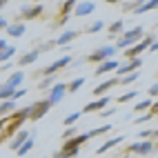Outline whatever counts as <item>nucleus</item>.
Returning <instances> with one entry per match:
<instances>
[{
	"mask_svg": "<svg viewBox=\"0 0 158 158\" xmlns=\"http://www.w3.org/2000/svg\"><path fill=\"white\" fill-rule=\"evenodd\" d=\"M152 138H158V129H156V131H154V136H152Z\"/></svg>",
	"mask_w": 158,
	"mask_h": 158,
	"instance_id": "nucleus-51",
	"label": "nucleus"
},
{
	"mask_svg": "<svg viewBox=\"0 0 158 158\" xmlns=\"http://www.w3.org/2000/svg\"><path fill=\"white\" fill-rule=\"evenodd\" d=\"M120 67V62H116L114 58H109V60H105V62H100V65L96 67V76H102V73H109V71H116Z\"/></svg>",
	"mask_w": 158,
	"mask_h": 158,
	"instance_id": "nucleus-15",
	"label": "nucleus"
},
{
	"mask_svg": "<svg viewBox=\"0 0 158 158\" xmlns=\"http://www.w3.org/2000/svg\"><path fill=\"white\" fill-rule=\"evenodd\" d=\"M147 94H149V98H156L158 96V82H154V85L147 89Z\"/></svg>",
	"mask_w": 158,
	"mask_h": 158,
	"instance_id": "nucleus-41",
	"label": "nucleus"
},
{
	"mask_svg": "<svg viewBox=\"0 0 158 158\" xmlns=\"http://www.w3.org/2000/svg\"><path fill=\"white\" fill-rule=\"evenodd\" d=\"M152 136H154L152 129H143V131H138V138H140V140H149Z\"/></svg>",
	"mask_w": 158,
	"mask_h": 158,
	"instance_id": "nucleus-39",
	"label": "nucleus"
},
{
	"mask_svg": "<svg viewBox=\"0 0 158 158\" xmlns=\"http://www.w3.org/2000/svg\"><path fill=\"white\" fill-rule=\"evenodd\" d=\"M9 2V0H0V9H5V5Z\"/></svg>",
	"mask_w": 158,
	"mask_h": 158,
	"instance_id": "nucleus-50",
	"label": "nucleus"
},
{
	"mask_svg": "<svg viewBox=\"0 0 158 158\" xmlns=\"http://www.w3.org/2000/svg\"><path fill=\"white\" fill-rule=\"evenodd\" d=\"M14 94H16V89L14 87H9L7 82H2V85H0V100H14Z\"/></svg>",
	"mask_w": 158,
	"mask_h": 158,
	"instance_id": "nucleus-23",
	"label": "nucleus"
},
{
	"mask_svg": "<svg viewBox=\"0 0 158 158\" xmlns=\"http://www.w3.org/2000/svg\"><path fill=\"white\" fill-rule=\"evenodd\" d=\"M149 111L154 114V118H156V116H158V102H154V105H152V109H149Z\"/></svg>",
	"mask_w": 158,
	"mask_h": 158,
	"instance_id": "nucleus-44",
	"label": "nucleus"
},
{
	"mask_svg": "<svg viewBox=\"0 0 158 158\" xmlns=\"http://www.w3.org/2000/svg\"><path fill=\"white\" fill-rule=\"evenodd\" d=\"M80 116H82L80 111H73V114H67V116H65V120H62V123H65L67 127H71V125H76V123H78V118H80Z\"/></svg>",
	"mask_w": 158,
	"mask_h": 158,
	"instance_id": "nucleus-30",
	"label": "nucleus"
},
{
	"mask_svg": "<svg viewBox=\"0 0 158 158\" xmlns=\"http://www.w3.org/2000/svg\"><path fill=\"white\" fill-rule=\"evenodd\" d=\"M123 143V136H116V138H109V140H105L98 149H96V154H107L109 149H114V147H118Z\"/></svg>",
	"mask_w": 158,
	"mask_h": 158,
	"instance_id": "nucleus-17",
	"label": "nucleus"
},
{
	"mask_svg": "<svg viewBox=\"0 0 158 158\" xmlns=\"http://www.w3.org/2000/svg\"><path fill=\"white\" fill-rule=\"evenodd\" d=\"M54 107L51 105L49 98H43V100H36L34 105H31V116H29V120H40L43 116H47V111Z\"/></svg>",
	"mask_w": 158,
	"mask_h": 158,
	"instance_id": "nucleus-4",
	"label": "nucleus"
},
{
	"mask_svg": "<svg viewBox=\"0 0 158 158\" xmlns=\"http://www.w3.org/2000/svg\"><path fill=\"white\" fill-rule=\"evenodd\" d=\"M7 123H9V116H0V134L5 131V127H7Z\"/></svg>",
	"mask_w": 158,
	"mask_h": 158,
	"instance_id": "nucleus-42",
	"label": "nucleus"
},
{
	"mask_svg": "<svg viewBox=\"0 0 158 158\" xmlns=\"http://www.w3.org/2000/svg\"><path fill=\"white\" fill-rule=\"evenodd\" d=\"M94 9H96V5H94L91 0H82V2H78L76 9H73V16L76 18H85V16L94 14Z\"/></svg>",
	"mask_w": 158,
	"mask_h": 158,
	"instance_id": "nucleus-13",
	"label": "nucleus"
},
{
	"mask_svg": "<svg viewBox=\"0 0 158 158\" xmlns=\"http://www.w3.org/2000/svg\"><path fill=\"white\" fill-rule=\"evenodd\" d=\"M127 152H134V154H152L154 152V143L152 140H136L127 147Z\"/></svg>",
	"mask_w": 158,
	"mask_h": 158,
	"instance_id": "nucleus-9",
	"label": "nucleus"
},
{
	"mask_svg": "<svg viewBox=\"0 0 158 158\" xmlns=\"http://www.w3.org/2000/svg\"><path fill=\"white\" fill-rule=\"evenodd\" d=\"M56 47V40H49V43H45L43 47H38V51L40 54H45V51H49V49H54Z\"/></svg>",
	"mask_w": 158,
	"mask_h": 158,
	"instance_id": "nucleus-37",
	"label": "nucleus"
},
{
	"mask_svg": "<svg viewBox=\"0 0 158 158\" xmlns=\"http://www.w3.org/2000/svg\"><path fill=\"white\" fill-rule=\"evenodd\" d=\"M140 67H143V58L138 56V58H129V62L120 65V67L116 69V71H118V73H120V78H123V76H127V73H134V71H138Z\"/></svg>",
	"mask_w": 158,
	"mask_h": 158,
	"instance_id": "nucleus-7",
	"label": "nucleus"
},
{
	"mask_svg": "<svg viewBox=\"0 0 158 158\" xmlns=\"http://www.w3.org/2000/svg\"><path fill=\"white\" fill-rule=\"evenodd\" d=\"M7 69H11V62H5V65L0 67V71H7Z\"/></svg>",
	"mask_w": 158,
	"mask_h": 158,
	"instance_id": "nucleus-47",
	"label": "nucleus"
},
{
	"mask_svg": "<svg viewBox=\"0 0 158 158\" xmlns=\"http://www.w3.org/2000/svg\"><path fill=\"white\" fill-rule=\"evenodd\" d=\"M25 25L23 23H14V25H9L5 31H7V36H11V38H20V36H25Z\"/></svg>",
	"mask_w": 158,
	"mask_h": 158,
	"instance_id": "nucleus-20",
	"label": "nucleus"
},
{
	"mask_svg": "<svg viewBox=\"0 0 158 158\" xmlns=\"http://www.w3.org/2000/svg\"><path fill=\"white\" fill-rule=\"evenodd\" d=\"M107 34H109V38L123 36V34H125V23H123V20H114V23L107 27Z\"/></svg>",
	"mask_w": 158,
	"mask_h": 158,
	"instance_id": "nucleus-19",
	"label": "nucleus"
},
{
	"mask_svg": "<svg viewBox=\"0 0 158 158\" xmlns=\"http://www.w3.org/2000/svg\"><path fill=\"white\" fill-rule=\"evenodd\" d=\"M40 14H43V5H31V7H20V18L23 20H36Z\"/></svg>",
	"mask_w": 158,
	"mask_h": 158,
	"instance_id": "nucleus-11",
	"label": "nucleus"
},
{
	"mask_svg": "<svg viewBox=\"0 0 158 158\" xmlns=\"http://www.w3.org/2000/svg\"><path fill=\"white\" fill-rule=\"evenodd\" d=\"M152 118H154V114H152V111H143V116H138V118H136L134 123H136V125H145V123H149Z\"/></svg>",
	"mask_w": 158,
	"mask_h": 158,
	"instance_id": "nucleus-34",
	"label": "nucleus"
},
{
	"mask_svg": "<svg viewBox=\"0 0 158 158\" xmlns=\"http://www.w3.org/2000/svg\"><path fill=\"white\" fill-rule=\"evenodd\" d=\"M76 38H78V31H76V29L62 31V34L58 36V40H56V45H58V47H65L67 43H71V40H76Z\"/></svg>",
	"mask_w": 158,
	"mask_h": 158,
	"instance_id": "nucleus-18",
	"label": "nucleus"
},
{
	"mask_svg": "<svg viewBox=\"0 0 158 158\" xmlns=\"http://www.w3.org/2000/svg\"><path fill=\"white\" fill-rule=\"evenodd\" d=\"M11 56H16V47H14V45H9V47H5V49H0V62H7Z\"/></svg>",
	"mask_w": 158,
	"mask_h": 158,
	"instance_id": "nucleus-27",
	"label": "nucleus"
},
{
	"mask_svg": "<svg viewBox=\"0 0 158 158\" xmlns=\"http://www.w3.org/2000/svg\"><path fill=\"white\" fill-rule=\"evenodd\" d=\"M152 105H154V98H147V100L136 102V105H134V109H136V111H149V109H152Z\"/></svg>",
	"mask_w": 158,
	"mask_h": 158,
	"instance_id": "nucleus-29",
	"label": "nucleus"
},
{
	"mask_svg": "<svg viewBox=\"0 0 158 158\" xmlns=\"http://www.w3.org/2000/svg\"><path fill=\"white\" fill-rule=\"evenodd\" d=\"M5 47H9V43H7L5 38H0V49H5Z\"/></svg>",
	"mask_w": 158,
	"mask_h": 158,
	"instance_id": "nucleus-48",
	"label": "nucleus"
},
{
	"mask_svg": "<svg viewBox=\"0 0 158 158\" xmlns=\"http://www.w3.org/2000/svg\"><path fill=\"white\" fill-rule=\"evenodd\" d=\"M100 116H98V118H109V116H114L116 114V109L111 107V109H102V111H98Z\"/></svg>",
	"mask_w": 158,
	"mask_h": 158,
	"instance_id": "nucleus-40",
	"label": "nucleus"
},
{
	"mask_svg": "<svg viewBox=\"0 0 158 158\" xmlns=\"http://www.w3.org/2000/svg\"><path fill=\"white\" fill-rule=\"evenodd\" d=\"M116 45H105V47H98V49H94L91 54L87 56V62H105V60H109V58H114V54H116Z\"/></svg>",
	"mask_w": 158,
	"mask_h": 158,
	"instance_id": "nucleus-3",
	"label": "nucleus"
},
{
	"mask_svg": "<svg viewBox=\"0 0 158 158\" xmlns=\"http://www.w3.org/2000/svg\"><path fill=\"white\" fill-rule=\"evenodd\" d=\"M31 138V131H27V129H20L16 136H14V138H11V143H9V147H11V149L14 152H18L20 149V147H23L27 140Z\"/></svg>",
	"mask_w": 158,
	"mask_h": 158,
	"instance_id": "nucleus-14",
	"label": "nucleus"
},
{
	"mask_svg": "<svg viewBox=\"0 0 158 158\" xmlns=\"http://www.w3.org/2000/svg\"><path fill=\"white\" fill-rule=\"evenodd\" d=\"M145 38V29L138 25V27H134V29H127L125 34L116 40V49H129L131 45H136V43H140V40Z\"/></svg>",
	"mask_w": 158,
	"mask_h": 158,
	"instance_id": "nucleus-1",
	"label": "nucleus"
},
{
	"mask_svg": "<svg viewBox=\"0 0 158 158\" xmlns=\"http://www.w3.org/2000/svg\"><path fill=\"white\" fill-rule=\"evenodd\" d=\"M107 131H111V123L102 125V127H96V129H91V138H96V136H102V134H107Z\"/></svg>",
	"mask_w": 158,
	"mask_h": 158,
	"instance_id": "nucleus-31",
	"label": "nucleus"
},
{
	"mask_svg": "<svg viewBox=\"0 0 158 158\" xmlns=\"http://www.w3.org/2000/svg\"><path fill=\"white\" fill-rule=\"evenodd\" d=\"M25 94H27V89H25V87H18V89H16V94H14V100H16V98H23Z\"/></svg>",
	"mask_w": 158,
	"mask_h": 158,
	"instance_id": "nucleus-43",
	"label": "nucleus"
},
{
	"mask_svg": "<svg viewBox=\"0 0 158 158\" xmlns=\"http://www.w3.org/2000/svg\"><path fill=\"white\" fill-rule=\"evenodd\" d=\"M109 100H111V96H100L98 100H91V102H87L85 105V114H94V111H102V109H107V105H109Z\"/></svg>",
	"mask_w": 158,
	"mask_h": 158,
	"instance_id": "nucleus-8",
	"label": "nucleus"
},
{
	"mask_svg": "<svg viewBox=\"0 0 158 158\" xmlns=\"http://www.w3.org/2000/svg\"><path fill=\"white\" fill-rule=\"evenodd\" d=\"M105 27V23H102V20H96V23H91L87 29H85V34H98V31Z\"/></svg>",
	"mask_w": 158,
	"mask_h": 158,
	"instance_id": "nucleus-32",
	"label": "nucleus"
},
{
	"mask_svg": "<svg viewBox=\"0 0 158 158\" xmlns=\"http://www.w3.org/2000/svg\"><path fill=\"white\" fill-rule=\"evenodd\" d=\"M82 85H85V78H76V80H71V82H69V91H71V94H76L78 89H82Z\"/></svg>",
	"mask_w": 158,
	"mask_h": 158,
	"instance_id": "nucleus-33",
	"label": "nucleus"
},
{
	"mask_svg": "<svg viewBox=\"0 0 158 158\" xmlns=\"http://www.w3.org/2000/svg\"><path fill=\"white\" fill-rule=\"evenodd\" d=\"M67 91H69V85H67V82H56V85L51 87V91H49V100H51V105H58L62 98H65Z\"/></svg>",
	"mask_w": 158,
	"mask_h": 158,
	"instance_id": "nucleus-6",
	"label": "nucleus"
},
{
	"mask_svg": "<svg viewBox=\"0 0 158 158\" xmlns=\"http://www.w3.org/2000/svg\"><path fill=\"white\" fill-rule=\"evenodd\" d=\"M154 43H156V38H154L152 34H147V36L140 40V43H136V45H131L129 49H125V58H127V60H129V58H138L143 51H147Z\"/></svg>",
	"mask_w": 158,
	"mask_h": 158,
	"instance_id": "nucleus-2",
	"label": "nucleus"
},
{
	"mask_svg": "<svg viewBox=\"0 0 158 158\" xmlns=\"http://www.w3.org/2000/svg\"><path fill=\"white\" fill-rule=\"evenodd\" d=\"M156 7H158V0H145V2H143L138 9H136L134 14L140 16V14H147V11H152V9H156Z\"/></svg>",
	"mask_w": 158,
	"mask_h": 158,
	"instance_id": "nucleus-24",
	"label": "nucleus"
},
{
	"mask_svg": "<svg viewBox=\"0 0 158 158\" xmlns=\"http://www.w3.org/2000/svg\"><path fill=\"white\" fill-rule=\"evenodd\" d=\"M147 51H152V54H154V51H158V40H156V43H154L149 49H147Z\"/></svg>",
	"mask_w": 158,
	"mask_h": 158,
	"instance_id": "nucleus-46",
	"label": "nucleus"
},
{
	"mask_svg": "<svg viewBox=\"0 0 158 158\" xmlns=\"http://www.w3.org/2000/svg\"><path fill=\"white\" fill-rule=\"evenodd\" d=\"M69 62H71V58H69V56H62V58L54 60V62H51V65L43 67V71H40V73H43V76H54L56 71H60V69H65V67L69 65Z\"/></svg>",
	"mask_w": 158,
	"mask_h": 158,
	"instance_id": "nucleus-5",
	"label": "nucleus"
},
{
	"mask_svg": "<svg viewBox=\"0 0 158 158\" xmlns=\"http://www.w3.org/2000/svg\"><path fill=\"white\" fill-rule=\"evenodd\" d=\"M145 2V0H125V2H123V11H136V9H138L140 5Z\"/></svg>",
	"mask_w": 158,
	"mask_h": 158,
	"instance_id": "nucleus-25",
	"label": "nucleus"
},
{
	"mask_svg": "<svg viewBox=\"0 0 158 158\" xmlns=\"http://www.w3.org/2000/svg\"><path fill=\"white\" fill-rule=\"evenodd\" d=\"M134 80H138V71H134V73H127V76H123L120 78V85H129V82Z\"/></svg>",
	"mask_w": 158,
	"mask_h": 158,
	"instance_id": "nucleus-35",
	"label": "nucleus"
},
{
	"mask_svg": "<svg viewBox=\"0 0 158 158\" xmlns=\"http://www.w3.org/2000/svg\"><path fill=\"white\" fill-rule=\"evenodd\" d=\"M78 2L76 0H65L62 2V7H60V18H58V27H62L69 20V14H73V7H76Z\"/></svg>",
	"mask_w": 158,
	"mask_h": 158,
	"instance_id": "nucleus-12",
	"label": "nucleus"
},
{
	"mask_svg": "<svg viewBox=\"0 0 158 158\" xmlns=\"http://www.w3.org/2000/svg\"><path fill=\"white\" fill-rule=\"evenodd\" d=\"M16 111V100H0V116H9Z\"/></svg>",
	"mask_w": 158,
	"mask_h": 158,
	"instance_id": "nucleus-21",
	"label": "nucleus"
},
{
	"mask_svg": "<svg viewBox=\"0 0 158 158\" xmlns=\"http://www.w3.org/2000/svg\"><path fill=\"white\" fill-rule=\"evenodd\" d=\"M56 80H58V78H54V76H43V80H40L38 89H40V91H45V89H51V87L56 85Z\"/></svg>",
	"mask_w": 158,
	"mask_h": 158,
	"instance_id": "nucleus-26",
	"label": "nucleus"
},
{
	"mask_svg": "<svg viewBox=\"0 0 158 158\" xmlns=\"http://www.w3.org/2000/svg\"><path fill=\"white\" fill-rule=\"evenodd\" d=\"M40 58V51L38 49H31V51H27V54H23L20 56V60L16 62V65H20V67H27V65H34V62Z\"/></svg>",
	"mask_w": 158,
	"mask_h": 158,
	"instance_id": "nucleus-16",
	"label": "nucleus"
},
{
	"mask_svg": "<svg viewBox=\"0 0 158 158\" xmlns=\"http://www.w3.org/2000/svg\"><path fill=\"white\" fill-rule=\"evenodd\" d=\"M136 96H138V91H127V94H123V96H118V102H129L131 98H136Z\"/></svg>",
	"mask_w": 158,
	"mask_h": 158,
	"instance_id": "nucleus-36",
	"label": "nucleus"
},
{
	"mask_svg": "<svg viewBox=\"0 0 158 158\" xmlns=\"http://www.w3.org/2000/svg\"><path fill=\"white\" fill-rule=\"evenodd\" d=\"M7 27H9V25H7V20H5L2 16H0V29H7Z\"/></svg>",
	"mask_w": 158,
	"mask_h": 158,
	"instance_id": "nucleus-45",
	"label": "nucleus"
},
{
	"mask_svg": "<svg viewBox=\"0 0 158 158\" xmlns=\"http://www.w3.org/2000/svg\"><path fill=\"white\" fill-rule=\"evenodd\" d=\"M23 80H25V73H23V71H16V73H11V76H9L7 85L14 87V89H18L20 85H23Z\"/></svg>",
	"mask_w": 158,
	"mask_h": 158,
	"instance_id": "nucleus-22",
	"label": "nucleus"
},
{
	"mask_svg": "<svg viewBox=\"0 0 158 158\" xmlns=\"http://www.w3.org/2000/svg\"><path fill=\"white\" fill-rule=\"evenodd\" d=\"M116 85H120V78H109V80H105V82H100V85H96L94 87V91H91V96H105L109 89H114Z\"/></svg>",
	"mask_w": 158,
	"mask_h": 158,
	"instance_id": "nucleus-10",
	"label": "nucleus"
},
{
	"mask_svg": "<svg viewBox=\"0 0 158 158\" xmlns=\"http://www.w3.org/2000/svg\"><path fill=\"white\" fill-rule=\"evenodd\" d=\"M116 2H120V5H123L125 0H107V5H116Z\"/></svg>",
	"mask_w": 158,
	"mask_h": 158,
	"instance_id": "nucleus-49",
	"label": "nucleus"
},
{
	"mask_svg": "<svg viewBox=\"0 0 158 158\" xmlns=\"http://www.w3.org/2000/svg\"><path fill=\"white\" fill-rule=\"evenodd\" d=\"M34 145H36V140H34V136H31V138H29V140H27V143H25L23 147H20V149H18L16 154H18L20 158H23V156H27V154H29L31 149H34Z\"/></svg>",
	"mask_w": 158,
	"mask_h": 158,
	"instance_id": "nucleus-28",
	"label": "nucleus"
},
{
	"mask_svg": "<svg viewBox=\"0 0 158 158\" xmlns=\"http://www.w3.org/2000/svg\"><path fill=\"white\" fill-rule=\"evenodd\" d=\"M73 136H76V127L71 125V127H67V129H65V134H62V138H65V140H69V138H73Z\"/></svg>",
	"mask_w": 158,
	"mask_h": 158,
	"instance_id": "nucleus-38",
	"label": "nucleus"
}]
</instances>
